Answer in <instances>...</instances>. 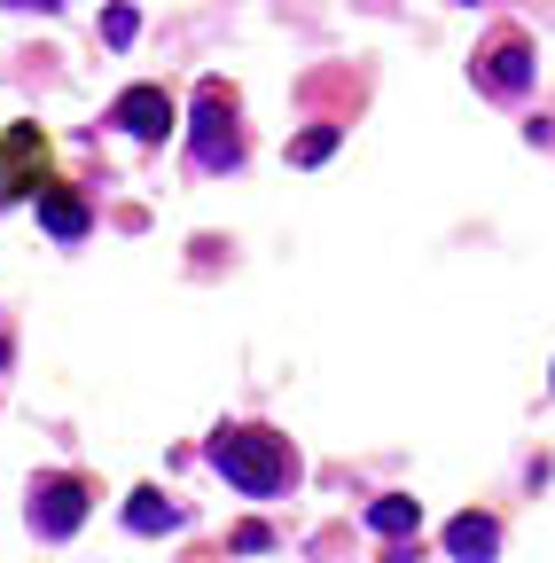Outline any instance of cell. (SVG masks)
I'll return each instance as SVG.
<instances>
[{"mask_svg":"<svg viewBox=\"0 0 555 563\" xmlns=\"http://www.w3.org/2000/svg\"><path fill=\"white\" fill-rule=\"evenodd\" d=\"M212 470L235 485V493H282L290 485V439H274V431H220L212 439Z\"/></svg>","mask_w":555,"mask_h":563,"instance_id":"1","label":"cell"},{"mask_svg":"<svg viewBox=\"0 0 555 563\" xmlns=\"http://www.w3.org/2000/svg\"><path fill=\"white\" fill-rule=\"evenodd\" d=\"M485 79H493L501 95H524V87H532V47H524V40H501L493 63H485Z\"/></svg>","mask_w":555,"mask_h":563,"instance_id":"7","label":"cell"},{"mask_svg":"<svg viewBox=\"0 0 555 563\" xmlns=\"http://www.w3.org/2000/svg\"><path fill=\"white\" fill-rule=\"evenodd\" d=\"M79 517H87V485H79V477H55V485H40L32 525H40L47 540H71V532H79Z\"/></svg>","mask_w":555,"mask_h":563,"instance_id":"5","label":"cell"},{"mask_svg":"<svg viewBox=\"0 0 555 563\" xmlns=\"http://www.w3.org/2000/svg\"><path fill=\"white\" fill-rule=\"evenodd\" d=\"M16 9H63V0H16Z\"/></svg>","mask_w":555,"mask_h":563,"instance_id":"13","label":"cell"},{"mask_svg":"<svg viewBox=\"0 0 555 563\" xmlns=\"http://www.w3.org/2000/svg\"><path fill=\"white\" fill-rule=\"evenodd\" d=\"M196 165H203V173H235V165H243V133H235L227 87H203V95H196Z\"/></svg>","mask_w":555,"mask_h":563,"instance_id":"2","label":"cell"},{"mask_svg":"<svg viewBox=\"0 0 555 563\" xmlns=\"http://www.w3.org/2000/svg\"><path fill=\"white\" fill-rule=\"evenodd\" d=\"M0 188L9 196H40L47 188V133L40 125H9V141H0Z\"/></svg>","mask_w":555,"mask_h":563,"instance_id":"3","label":"cell"},{"mask_svg":"<svg viewBox=\"0 0 555 563\" xmlns=\"http://www.w3.org/2000/svg\"><path fill=\"white\" fill-rule=\"evenodd\" d=\"M40 228H47L55 243H79V235H87V196H71V188H40Z\"/></svg>","mask_w":555,"mask_h":563,"instance_id":"6","label":"cell"},{"mask_svg":"<svg viewBox=\"0 0 555 563\" xmlns=\"http://www.w3.org/2000/svg\"><path fill=\"white\" fill-rule=\"evenodd\" d=\"M125 525H133V532H173V525H180V509L165 501L157 485H142V493L125 501Z\"/></svg>","mask_w":555,"mask_h":563,"instance_id":"10","label":"cell"},{"mask_svg":"<svg viewBox=\"0 0 555 563\" xmlns=\"http://www.w3.org/2000/svg\"><path fill=\"white\" fill-rule=\"evenodd\" d=\"M110 125H125L133 141H165V133H173V95H165V87H125V95L110 102Z\"/></svg>","mask_w":555,"mask_h":563,"instance_id":"4","label":"cell"},{"mask_svg":"<svg viewBox=\"0 0 555 563\" xmlns=\"http://www.w3.org/2000/svg\"><path fill=\"white\" fill-rule=\"evenodd\" d=\"M493 548H501V525L493 517H454L446 525V555H462V563L469 555H493Z\"/></svg>","mask_w":555,"mask_h":563,"instance_id":"9","label":"cell"},{"mask_svg":"<svg viewBox=\"0 0 555 563\" xmlns=\"http://www.w3.org/2000/svg\"><path fill=\"white\" fill-rule=\"evenodd\" d=\"M0 368H9V336H0Z\"/></svg>","mask_w":555,"mask_h":563,"instance_id":"14","label":"cell"},{"mask_svg":"<svg viewBox=\"0 0 555 563\" xmlns=\"http://www.w3.org/2000/svg\"><path fill=\"white\" fill-rule=\"evenodd\" d=\"M133 32H142V16H133V9H102V40H110V47H133Z\"/></svg>","mask_w":555,"mask_h":563,"instance_id":"12","label":"cell"},{"mask_svg":"<svg viewBox=\"0 0 555 563\" xmlns=\"http://www.w3.org/2000/svg\"><path fill=\"white\" fill-rule=\"evenodd\" d=\"M414 525H423V501H407V493H384V501H368V532H384V540H407Z\"/></svg>","mask_w":555,"mask_h":563,"instance_id":"8","label":"cell"},{"mask_svg":"<svg viewBox=\"0 0 555 563\" xmlns=\"http://www.w3.org/2000/svg\"><path fill=\"white\" fill-rule=\"evenodd\" d=\"M329 150H336V125H313V133H298V150H290V157H298V165H321Z\"/></svg>","mask_w":555,"mask_h":563,"instance_id":"11","label":"cell"}]
</instances>
